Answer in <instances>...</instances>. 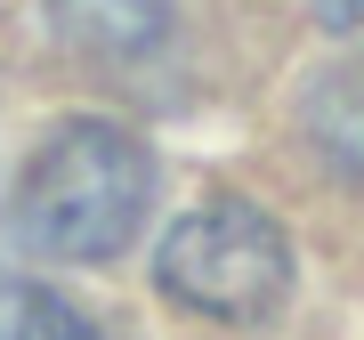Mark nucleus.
<instances>
[{
    "instance_id": "obj_2",
    "label": "nucleus",
    "mask_w": 364,
    "mask_h": 340,
    "mask_svg": "<svg viewBox=\"0 0 364 340\" xmlns=\"http://www.w3.org/2000/svg\"><path fill=\"white\" fill-rule=\"evenodd\" d=\"M154 275L178 308L219 316V324H259L275 316V300L291 292V251L284 227L251 203H203L154 251Z\"/></svg>"
},
{
    "instance_id": "obj_1",
    "label": "nucleus",
    "mask_w": 364,
    "mask_h": 340,
    "mask_svg": "<svg viewBox=\"0 0 364 340\" xmlns=\"http://www.w3.org/2000/svg\"><path fill=\"white\" fill-rule=\"evenodd\" d=\"M146 203H154V154L114 122H65L25 162L9 227L25 251L49 260H114L146 227Z\"/></svg>"
},
{
    "instance_id": "obj_4",
    "label": "nucleus",
    "mask_w": 364,
    "mask_h": 340,
    "mask_svg": "<svg viewBox=\"0 0 364 340\" xmlns=\"http://www.w3.org/2000/svg\"><path fill=\"white\" fill-rule=\"evenodd\" d=\"M49 9H57V25H65L81 49H105V57L146 49V41L162 33V0H49Z\"/></svg>"
},
{
    "instance_id": "obj_5",
    "label": "nucleus",
    "mask_w": 364,
    "mask_h": 340,
    "mask_svg": "<svg viewBox=\"0 0 364 340\" xmlns=\"http://www.w3.org/2000/svg\"><path fill=\"white\" fill-rule=\"evenodd\" d=\"M316 16L340 25V33H364V0H316Z\"/></svg>"
},
{
    "instance_id": "obj_3",
    "label": "nucleus",
    "mask_w": 364,
    "mask_h": 340,
    "mask_svg": "<svg viewBox=\"0 0 364 340\" xmlns=\"http://www.w3.org/2000/svg\"><path fill=\"white\" fill-rule=\"evenodd\" d=\"M0 340H114V332L49 284H0Z\"/></svg>"
}]
</instances>
